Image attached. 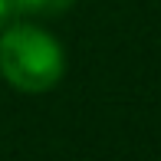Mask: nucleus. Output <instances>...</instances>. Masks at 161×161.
<instances>
[{
	"mask_svg": "<svg viewBox=\"0 0 161 161\" xmlns=\"http://www.w3.org/2000/svg\"><path fill=\"white\" fill-rule=\"evenodd\" d=\"M63 46L46 30L30 23L10 26L0 36V72L20 92H46L63 79Z\"/></svg>",
	"mask_w": 161,
	"mask_h": 161,
	"instance_id": "nucleus-1",
	"label": "nucleus"
},
{
	"mask_svg": "<svg viewBox=\"0 0 161 161\" xmlns=\"http://www.w3.org/2000/svg\"><path fill=\"white\" fill-rule=\"evenodd\" d=\"M7 13H10V0H0V23L7 20Z\"/></svg>",
	"mask_w": 161,
	"mask_h": 161,
	"instance_id": "nucleus-3",
	"label": "nucleus"
},
{
	"mask_svg": "<svg viewBox=\"0 0 161 161\" xmlns=\"http://www.w3.org/2000/svg\"><path fill=\"white\" fill-rule=\"evenodd\" d=\"M72 3H76V0H10L13 10H20V13H40V17L63 13V10H69Z\"/></svg>",
	"mask_w": 161,
	"mask_h": 161,
	"instance_id": "nucleus-2",
	"label": "nucleus"
}]
</instances>
